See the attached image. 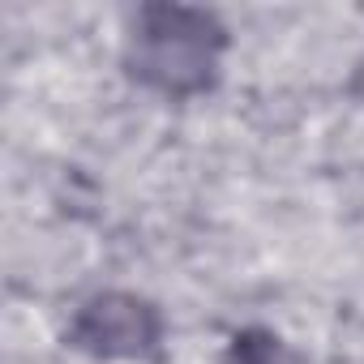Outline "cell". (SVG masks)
<instances>
[{
    "mask_svg": "<svg viewBox=\"0 0 364 364\" xmlns=\"http://www.w3.org/2000/svg\"><path fill=\"white\" fill-rule=\"evenodd\" d=\"M223 48H228V35L206 9L146 5L133 18L124 65L133 82L171 99H189L215 82Z\"/></svg>",
    "mask_w": 364,
    "mask_h": 364,
    "instance_id": "1",
    "label": "cell"
},
{
    "mask_svg": "<svg viewBox=\"0 0 364 364\" xmlns=\"http://www.w3.org/2000/svg\"><path fill=\"white\" fill-rule=\"evenodd\" d=\"M69 347L99 360H150L163 343V317L150 300L129 291H103L86 300L69 326Z\"/></svg>",
    "mask_w": 364,
    "mask_h": 364,
    "instance_id": "2",
    "label": "cell"
}]
</instances>
